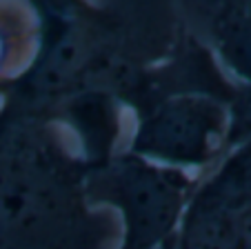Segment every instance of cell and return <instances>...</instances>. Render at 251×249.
Returning a JSON list of instances; mask_svg holds the SVG:
<instances>
[{
    "mask_svg": "<svg viewBox=\"0 0 251 249\" xmlns=\"http://www.w3.org/2000/svg\"><path fill=\"white\" fill-rule=\"evenodd\" d=\"M89 56L91 40L87 31L82 27L69 25L36 65L31 74V87L40 94L62 91L82 74V69L89 62Z\"/></svg>",
    "mask_w": 251,
    "mask_h": 249,
    "instance_id": "5",
    "label": "cell"
},
{
    "mask_svg": "<svg viewBox=\"0 0 251 249\" xmlns=\"http://www.w3.org/2000/svg\"><path fill=\"white\" fill-rule=\"evenodd\" d=\"M11 9L0 7V80L16 74L29 56V18L11 14Z\"/></svg>",
    "mask_w": 251,
    "mask_h": 249,
    "instance_id": "7",
    "label": "cell"
},
{
    "mask_svg": "<svg viewBox=\"0 0 251 249\" xmlns=\"http://www.w3.org/2000/svg\"><path fill=\"white\" fill-rule=\"evenodd\" d=\"M194 192L189 174L127 154L98 171L87 194L120 214L118 249H158L174 240Z\"/></svg>",
    "mask_w": 251,
    "mask_h": 249,
    "instance_id": "1",
    "label": "cell"
},
{
    "mask_svg": "<svg viewBox=\"0 0 251 249\" xmlns=\"http://www.w3.org/2000/svg\"><path fill=\"white\" fill-rule=\"evenodd\" d=\"M200 189L233 212L251 205V134L236 142L231 154L218 165L211 178L200 185Z\"/></svg>",
    "mask_w": 251,
    "mask_h": 249,
    "instance_id": "6",
    "label": "cell"
},
{
    "mask_svg": "<svg viewBox=\"0 0 251 249\" xmlns=\"http://www.w3.org/2000/svg\"><path fill=\"white\" fill-rule=\"evenodd\" d=\"M174 249H238L236 212L196 187L174 236Z\"/></svg>",
    "mask_w": 251,
    "mask_h": 249,
    "instance_id": "4",
    "label": "cell"
},
{
    "mask_svg": "<svg viewBox=\"0 0 251 249\" xmlns=\"http://www.w3.org/2000/svg\"><path fill=\"white\" fill-rule=\"evenodd\" d=\"M158 249H174V240H169L167 245H162V247H158Z\"/></svg>",
    "mask_w": 251,
    "mask_h": 249,
    "instance_id": "10",
    "label": "cell"
},
{
    "mask_svg": "<svg viewBox=\"0 0 251 249\" xmlns=\"http://www.w3.org/2000/svg\"><path fill=\"white\" fill-rule=\"evenodd\" d=\"M242 120H249L251 122V96H249V98H245V103H242Z\"/></svg>",
    "mask_w": 251,
    "mask_h": 249,
    "instance_id": "9",
    "label": "cell"
},
{
    "mask_svg": "<svg viewBox=\"0 0 251 249\" xmlns=\"http://www.w3.org/2000/svg\"><path fill=\"white\" fill-rule=\"evenodd\" d=\"M236 234L238 249H251V205L236 212Z\"/></svg>",
    "mask_w": 251,
    "mask_h": 249,
    "instance_id": "8",
    "label": "cell"
},
{
    "mask_svg": "<svg viewBox=\"0 0 251 249\" xmlns=\"http://www.w3.org/2000/svg\"><path fill=\"white\" fill-rule=\"evenodd\" d=\"M231 109L207 94L169 96L140 118L129 154L167 169H202L231 142Z\"/></svg>",
    "mask_w": 251,
    "mask_h": 249,
    "instance_id": "2",
    "label": "cell"
},
{
    "mask_svg": "<svg viewBox=\"0 0 251 249\" xmlns=\"http://www.w3.org/2000/svg\"><path fill=\"white\" fill-rule=\"evenodd\" d=\"M204 29L223 67L251 87V0L202 5Z\"/></svg>",
    "mask_w": 251,
    "mask_h": 249,
    "instance_id": "3",
    "label": "cell"
}]
</instances>
